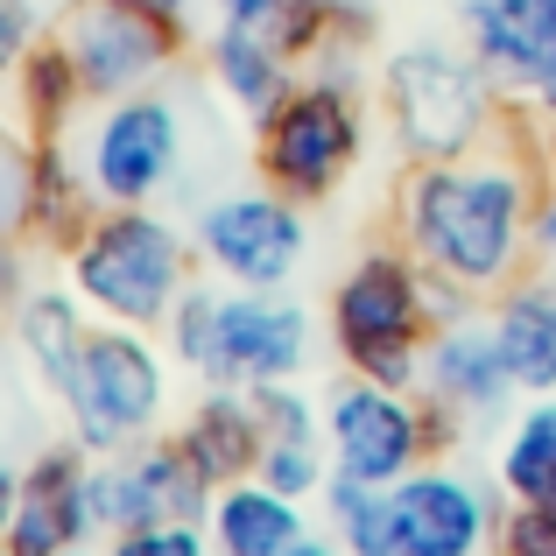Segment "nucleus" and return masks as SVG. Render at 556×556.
Here are the masks:
<instances>
[{"mask_svg": "<svg viewBox=\"0 0 556 556\" xmlns=\"http://www.w3.org/2000/svg\"><path fill=\"white\" fill-rule=\"evenodd\" d=\"M543 184V141L535 149L493 141L486 155H465V163H408L394 190V240L430 275H451L493 303L507 282H521V261L535 254Z\"/></svg>", "mask_w": 556, "mask_h": 556, "instance_id": "1", "label": "nucleus"}, {"mask_svg": "<svg viewBox=\"0 0 556 556\" xmlns=\"http://www.w3.org/2000/svg\"><path fill=\"white\" fill-rule=\"evenodd\" d=\"M380 113H388L408 163H465V155H486L521 121L501 99V85L486 78V64L472 50H451V42L388 50V64H380Z\"/></svg>", "mask_w": 556, "mask_h": 556, "instance_id": "2", "label": "nucleus"}, {"mask_svg": "<svg viewBox=\"0 0 556 556\" xmlns=\"http://www.w3.org/2000/svg\"><path fill=\"white\" fill-rule=\"evenodd\" d=\"M64 275L99 325L163 331L169 311L184 303V289L198 282V240L155 204H113L64 254Z\"/></svg>", "mask_w": 556, "mask_h": 556, "instance_id": "3", "label": "nucleus"}, {"mask_svg": "<svg viewBox=\"0 0 556 556\" xmlns=\"http://www.w3.org/2000/svg\"><path fill=\"white\" fill-rule=\"evenodd\" d=\"M430 339V268L402 240L367 247L331 282V345H339L345 374L380 380V388H422Z\"/></svg>", "mask_w": 556, "mask_h": 556, "instance_id": "4", "label": "nucleus"}, {"mask_svg": "<svg viewBox=\"0 0 556 556\" xmlns=\"http://www.w3.org/2000/svg\"><path fill=\"white\" fill-rule=\"evenodd\" d=\"M458 444V416L422 388H380V380L339 374L325 394V451L331 472L359 486H402L430 458Z\"/></svg>", "mask_w": 556, "mask_h": 556, "instance_id": "5", "label": "nucleus"}, {"mask_svg": "<svg viewBox=\"0 0 556 556\" xmlns=\"http://www.w3.org/2000/svg\"><path fill=\"white\" fill-rule=\"evenodd\" d=\"M169 367L163 345L135 325H92L85 331V359H78V388L64 394V422L92 458H121L127 444L163 437L169 416Z\"/></svg>", "mask_w": 556, "mask_h": 556, "instance_id": "6", "label": "nucleus"}, {"mask_svg": "<svg viewBox=\"0 0 556 556\" xmlns=\"http://www.w3.org/2000/svg\"><path fill=\"white\" fill-rule=\"evenodd\" d=\"M71 155H78L92 198L106 204H155L184 177V99L169 85L127 99H99L78 127H71Z\"/></svg>", "mask_w": 556, "mask_h": 556, "instance_id": "7", "label": "nucleus"}, {"mask_svg": "<svg viewBox=\"0 0 556 556\" xmlns=\"http://www.w3.org/2000/svg\"><path fill=\"white\" fill-rule=\"evenodd\" d=\"M359 149H367V106L359 85L303 78L268 121H254V169L268 190L296 204H325L331 190L353 177Z\"/></svg>", "mask_w": 556, "mask_h": 556, "instance_id": "8", "label": "nucleus"}, {"mask_svg": "<svg viewBox=\"0 0 556 556\" xmlns=\"http://www.w3.org/2000/svg\"><path fill=\"white\" fill-rule=\"evenodd\" d=\"M303 212L311 204L282 198L268 184L198 204V226H190L198 268L232 289H289V275L303 268V247H311V218Z\"/></svg>", "mask_w": 556, "mask_h": 556, "instance_id": "9", "label": "nucleus"}, {"mask_svg": "<svg viewBox=\"0 0 556 556\" xmlns=\"http://www.w3.org/2000/svg\"><path fill=\"white\" fill-rule=\"evenodd\" d=\"M50 36L71 50L85 92L99 99H127V92H149L177 71V56L190 50V28L155 22L149 8L135 0H71L64 14L50 22Z\"/></svg>", "mask_w": 556, "mask_h": 556, "instance_id": "10", "label": "nucleus"}, {"mask_svg": "<svg viewBox=\"0 0 556 556\" xmlns=\"http://www.w3.org/2000/svg\"><path fill=\"white\" fill-rule=\"evenodd\" d=\"M212 479L190 465V451L169 437H149V444H127L121 458H92L85 472V507H92V535L141 529V521H204L212 515Z\"/></svg>", "mask_w": 556, "mask_h": 556, "instance_id": "11", "label": "nucleus"}, {"mask_svg": "<svg viewBox=\"0 0 556 556\" xmlns=\"http://www.w3.org/2000/svg\"><path fill=\"white\" fill-rule=\"evenodd\" d=\"M311 367V311L282 289H218L212 345H204V388H275Z\"/></svg>", "mask_w": 556, "mask_h": 556, "instance_id": "12", "label": "nucleus"}, {"mask_svg": "<svg viewBox=\"0 0 556 556\" xmlns=\"http://www.w3.org/2000/svg\"><path fill=\"white\" fill-rule=\"evenodd\" d=\"M458 28L521 121H556V0H458Z\"/></svg>", "mask_w": 556, "mask_h": 556, "instance_id": "13", "label": "nucleus"}, {"mask_svg": "<svg viewBox=\"0 0 556 556\" xmlns=\"http://www.w3.org/2000/svg\"><path fill=\"white\" fill-rule=\"evenodd\" d=\"M388 507H394L402 556H493L501 549L507 501L451 458H430L402 486H388Z\"/></svg>", "mask_w": 556, "mask_h": 556, "instance_id": "14", "label": "nucleus"}, {"mask_svg": "<svg viewBox=\"0 0 556 556\" xmlns=\"http://www.w3.org/2000/svg\"><path fill=\"white\" fill-rule=\"evenodd\" d=\"M85 472H92V451L71 437V444H50L22 465L8 501V529H0V549L8 556H56L71 543H99L92 535V507H85Z\"/></svg>", "mask_w": 556, "mask_h": 556, "instance_id": "15", "label": "nucleus"}, {"mask_svg": "<svg viewBox=\"0 0 556 556\" xmlns=\"http://www.w3.org/2000/svg\"><path fill=\"white\" fill-rule=\"evenodd\" d=\"M422 394L444 402L458 422H501L515 408L521 380L507 367L501 339H493V317H465V325H444L422 353Z\"/></svg>", "mask_w": 556, "mask_h": 556, "instance_id": "16", "label": "nucleus"}, {"mask_svg": "<svg viewBox=\"0 0 556 556\" xmlns=\"http://www.w3.org/2000/svg\"><path fill=\"white\" fill-rule=\"evenodd\" d=\"M177 444L190 451L212 486L226 479H254L261 472V451H268V422H261L254 388H204L190 402V416L177 422Z\"/></svg>", "mask_w": 556, "mask_h": 556, "instance_id": "17", "label": "nucleus"}, {"mask_svg": "<svg viewBox=\"0 0 556 556\" xmlns=\"http://www.w3.org/2000/svg\"><path fill=\"white\" fill-rule=\"evenodd\" d=\"M204 71H212L218 99L240 106L247 121H268L303 85V64H289V50H275L268 28H232V22H212V36H204Z\"/></svg>", "mask_w": 556, "mask_h": 556, "instance_id": "18", "label": "nucleus"}, {"mask_svg": "<svg viewBox=\"0 0 556 556\" xmlns=\"http://www.w3.org/2000/svg\"><path fill=\"white\" fill-rule=\"evenodd\" d=\"M204 529H212L218 556H282L289 543L311 535V521H303V501L275 493L268 479H226V486L212 493Z\"/></svg>", "mask_w": 556, "mask_h": 556, "instance_id": "19", "label": "nucleus"}, {"mask_svg": "<svg viewBox=\"0 0 556 556\" xmlns=\"http://www.w3.org/2000/svg\"><path fill=\"white\" fill-rule=\"evenodd\" d=\"M521 394H556V275H521L486 303Z\"/></svg>", "mask_w": 556, "mask_h": 556, "instance_id": "20", "label": "nucleus"}, {"mask_svg": "<svg viewBox=\"0 0 556 556\" xmlns=\"http://www.w3.org/2000/svg\"><path fill=\"white\" fill-rule=\"evenodd\" d=\"M85 331H92V311L78 303V289H22L14 303V339H22V359L36 367V380L64 402L78 388V359H85Z\"/></svg>", "mask_w": 556, "mask_h": 556, "instance_id": "21", "label": "nucleus"}, {"mask_svg": "<svg viewBox=\"0 0 556 556\" xmlns=\"http://www.w3.org/2000/svg\"><path fill=\"white\" fill-rule=\"evenodd\" d=\"M14 106H22L28 141H71V127L92 113V92H85L78 64H71V50L56 36L28 42L14 56Z\"/></svg>", "mask_w": 556, "mask_h": 556, "instance_id": "22", "label": "nucleus"}, {"mask_svg": "<svg viewBox=\"0 0 556 556\" xmlns=\"http://www.w3.org/2000/svg\"><path fill=\"white\" fill-rule=\"evenodd\" d=\"M493 479L507 501L556 507V394H529L493 451Z\"/></svg>", "mask_w": 556, "mask_h": 556, "instance_id": "23", "label": "nucleus"}, {"mask_svg": "<svg viewBox=\"0 0 556 556\" xmlns=\"http://www.w3.org/2000/svg\"><path fill=\"white\" fill-rule=\"evenodd\" d=\"M218 275L212 282H190L184 289V303L169 311V325H163V339H169V359H177L184 374H198L204 367V345H212V317H218Z\"/></svg>", "mask_w": 556, "mask_h": 556, "instance_id": "24", "label": "nucleus"}, {"mask_svg": "<svg viewBox=\"0 0 556 556\" xmlns=\"http://www.w3.org/2000/svg\"><path fill=\"white\" fill-rule=\"evenodd\" d=\"M254 479H268L275 493H289V501H311V493H325L331 486V451H325V437H311V444H268L261 451V472Z\"/></svg>", "mask_w": 556, "mask_h": 556, "instance_id": "25", "label": "nucleus"}, {"mask_svg": "<svg viewBox=\"0 0 556 556\" xmlns=\"http://www.w3.org/2000/svg\"><path fill=\"white\" fill-rule=\"evenodd\" d=\"M254 402H261V422H268V444H311V437H325V402H311L296 380L254 388Z\"/></svg>", "mask_w": 556, "mask_h": 556, "instance_id": "26", "label": "nucleus"}, {"mask_svg": "<svg viewBox=\"0 0 556 556\" xmlns=\"http://www.w3.org/2000/svg\"><path fill=\"white\" fill-rule=\"evenodd\" d=\"M106 556H218L204 521H141V529L106 535Z\"/></svg>", "mask_w": 556, "mask_h": 556, "instance_id": "27", "label": "nucleus"}, {"mask_svg": "<svg viewBox=\"0 0 556 556\" xmlns=\"http://www.w3.org/2000/svg\"><path fill=\"white\" fill-rule=\"evenodd\" d=\"M268 42L289 50V64H311V56L331 42V0H282L275 22H268Z\"/></svg>", "mask_w": 556, "mask_h": 556, "instance_id": "28", "label": "nucleus"}, {"mask_svg": "<svg viewBox=\"0 0 556 556\" xmlns=\"http://www.w3.org/2000/svg\"><path fill=\"white\" fill-rule=\"evenodd\" d=\"M493 556H556V507L507 501V515H501V549H493Z\"/></svg>", "mask_w": 556, "mask_h": 556, "instance_id": "29", "label": "nucleus"}, {"mask_svg": "<svg viewBox=\"0 0 556 556\" xmlns=\"http://www.w3.org/2000/svg\"><path fill=\"white\" fill-rule=\"evenodd\" d=\"M0 218H8V232L22 240V218H28V141H8V163H0Z\"/></svg>", "mask_w": 556, "mask_h": 556, "instance_id": "30", "label": "nucleus"}, {"mask_svg": "<svg viewBox=\"0 0 556 556\" xmlns=\"http://www.w3.org/2000/svg\"><path fill=\"white\" fill-rule=\"evenodd\" d=\"M204 8H212V22H232V28H268L282 0H204Z\"/></svg>", "mask_w": 556, "mask_h": 556, "instance_id": "31", "label": "nucleus"}, {"mask_svg": "<svg viewBox=\"0 0 556 556\" xmlns=\"http://www.w3.org/2000/svg\"><path fill=\"white\" fill-rule=\"evenodd\" d=\"M28 50V0H0V56H22Z\"/></svg>", "mask_w": 556, "mask_h": 556, "instance_id": "32", "label": "nucleus"}, {"mask_svg": "<svg viewBox=\"0 0 556 556\" xmlns=\"http://www.w3.org/2000/svg\"><path fill=\"white\" fill-rule=\"evenodd\" d=\"M535 261L556 268V177L543 184V198H535Z\"/></svg>", "mask_w": 556, "mask_h": 556, "instance_id": "33", "label": "nucleus"}, {"mask_svg": "<svg viewBox=\"0 0 556 556\" xmlns=\"http://www.w3.org/2000/svg\"><path fill=\"white\" fill-rule=\"evenodd\" d=\"M135 8H149L155 22H169V28H190V14H198L204 0H135Z\"/></svg>", "mask_w": 556, "mask_h": 556, "instance_id": "34", "label": "nucleus"}, {"mask_svg": "<svg viewBox=\"0 0 556 556\" xmlns=\"http://www.w3.org/2000/svg\"><path fill=\"white\" fill-rule=\"evenodd\" d=\"M282 556H353V549H345L339 535H303V543H289Z\"/></svg>", "mask_w": 556, "mask_h": 556, "instance_id": "35", "label": "nucleus"}, {"mask_svg": "<svg viewBox=\"0 0 556 556\" xmlns=\"http://www.w3.org/2000/svg\"><path fill=\"white\" fill-rule=\"evenodd\" d=\"M543 163H549V177H556V121H543Z\"/></svg>", "mask_w": 556, "mask_h": 556, "instance_id": "36", "label": "nucleus"}, {"mask_svg": "<svg viewBox=\"0 0 556 556\" xmlns=\"http://www.w3.org/2000/svg\"><path fill=\"white\" fill-rule=\"evenodd\" d=\"M56 556H106V543H71V549H56Z\"/></svg>", "mask_w": 556, "mask_h": 556, "instance_id": "37", "label": "nucleus"}]
</instances>
